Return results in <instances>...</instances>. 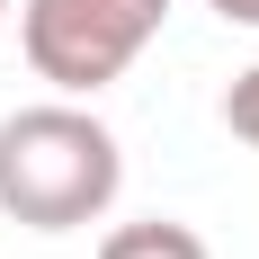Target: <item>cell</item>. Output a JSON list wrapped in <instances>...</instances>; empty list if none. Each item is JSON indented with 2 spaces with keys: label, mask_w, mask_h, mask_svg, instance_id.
Wrapping results in <instances>:
<instances>
[{
  "label": "cell",
  "mask_w": 259,
  "mask_h": 259,
  "mask_svg": "<svg viewBox=\"0 0 259 259\" xmlns=\"http://www.w3.org/2000/svg\"><path fill=\"white\" fill-rule=\"evenodd\" d=\"M125 188V152L116 134L72 99L18 107L0 116V214L27 233H80L99 224Z\"/></svg>",
  "instance_id": "cell-1"
},
{
  "label": "cell",
  "mask_w": 259,
  "mask_h": 259,
  "mask_svg": "<svg viewBox=\"0 0 259 259\" xmlns=\"http://www.w3.org/2000/svg\"><path fill=\"white\" fill-rule=\"evenodd\" d=\"M161 18H170V0H27L18 45L36 80H54L63 99H90L134 72V54L161 36Z\"/></svg>",
  "instance_id": "cell-2"
},
{
  "label": "cell",
  "mask_w": 259,
  "mask_h": 259,
  "mask_svg": "<svg viewBox=\"0 0 259 259\" xmlns=\"http://www.w3.org/2000/svg\"><path fill=\"white\" fill-rule=\"evenodd\" d=\"M99 259H206V241L188 224H170V214H152V224H116L99 241Z\"/></svg>",
  "instance_id": "cell-3"
},
{
  "label": "cell",
  "mask_w": 259,
  "mask_h": 259,
  "mask_svg": "<svg viewBox=\"0 0 259 259\" xmlns=\"http://www.w3.org/2000/svg\"><path fill=\"white\" fill-rule=\"evenodd\" d=\"M224 125H233L241 143H250V152H259V63H250V72L233 80V90H224Z\"/></svg>",
  "instance_id": "cell-4"
},
{
  "label": "cell",
  "mask_w": 259,
  "mask_h": 259,
  "mask_svg": "<svg viewBox=\"0 0 259 259\" xmlns=\"http://www.w3.org/2000/svg\"><path fill=\"white\" fill-rule=\"evenodd\" d=\"M206 9H214L224 27H259V0H206Z\"/></svg>",
  "instance_id": "cell-5"
},
{
  "label": "cell",
  "mask_w": 259,
  "mask_h": 259,
  "mask_svg": "<svg viewBox=\"0 0 259 259\" xmlns=\"http://www.w3.org/2000/svg\"><path fill=\"white\" fill-rule=\"evenodd\" d=\"M0 27H9V0H0Z\"/></svg>",
  "instance_id": "cell-6"
}]
</instances>
